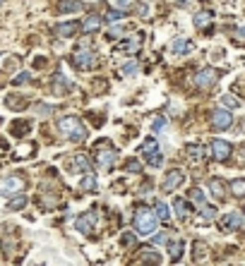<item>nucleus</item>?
I'll return each instance as SVG.
<instances>
[{
  "instance_id": "obj_7",
  "label": "nucleus",
  "mask_w": 245,
  "mask_h": 266,
  "mask_svg": "<svg viewBox=\"0 0 245 266\" xmlns=\"http://www.w3.org/2000/svg\"><path fill=\"white\" fill-rule=\"evenodd\" d=\"M243 226V213H226L221 221H219V228L224 230V233H233V230H238V228Z\"/></svg>"
},
{
  "instance_id": "obj_12",
  "label": "nucleus",
  "mask_w": 245,
  "mask_h": 266,
  "mask_svg": "<svg viewBox=\"0 0 245 266\" xmlns=\"http://www.w3.org/2000/svg\"><path fill=\"white\" fill-rule=\"evenodd\" d=\"M55 36H60V39H70V36H75V31H77V22H65V24H55Z\"/></svg>"
},
{
  "instance_id": "obj_23",
  "label": "nucleus",
  "mask_w": 245,
  "mask_h": 266,
  "mask_svg": "<svg viewBox=\"0 0 245 266\" xmlns=\"http://www.w3.org/2000/svg\"><path fill=\"white\" fill-rule=\"evenodd\" d=\"M209 22H212V12H197V14H195V27H197V29L207 27Z\"/></svg>"
},
{
  "instance_id": "obj_15",
  "label": "nucleus",
  "mask_w": 245,
  "mask_h": 266,
  "mask_svg": "<svg viewBox=\"0 0 245 266\" xmlns=\"http://www.w3.org/2000/svg\"><path fill=\"white\" fill-rule=\"evenodd\" d=\"M116 159H118V154H116L113 149H111V151H104V154H99V156H96V161H99V166H101L104 171H109L111 166L116 163Z\"/></svg>"
},
{
  "instance_id": "obj_13",
  "label": "nucleus",
  "mask_w": 245,
  "mask_h": 266,
  "mask_svg": "<svg viewBox=\"0 0 245 266\" xmlns=\"http://www.w3.org/2000/svg\"><path fill=\"white\" fill-rule=\"evenodd\" d=\"M92 173V163L87 161V156L84 154H77L75 159H72V173Z\"/></svg>"
},
{
  "instance_id": "obj_33",
  "label": "nucleus",
  "mask_w": 245,
  "mask_h": 266,
  "mask_svg": "<svg viewBox=\"0 0 245 266\" xmlns=\"http://www.w3.org/2000/svg\"><path fill=\"white\" fill-rule=\"evenodd\" d=\"M24 204H27V197H17V199L10 201V206H7V209H10V211H17V209H22Z\"/></svg>"
},
{
  "instance_id": "obj_22",
  "label": "nucleus",
  "mask_w": 245,
  "mask_h": 266,
  "mask_svg": "<svg viewBox=\"0 0 245 266\" xmlns=\"http://www.w3.org/2000/svg\"><path fill=\"white\" fill-rule=\"evenodd\" d=\"M156 218L163 221V223H168V218H171V211H168V206L163 201H156Z\"/></svg>"
},
{
  "instance_id": "obj_40",
  "label": "nucleus",
  "mask_w": 245,
  "mask_h": 266,
  "mask_svg": "<svg viewBox=\"0 0 245 266\" xmlns=\"http://www.w3.org/2000/svg\"><path fill=\"white\" fill-rule=\"evenodd\" d=\"M221 103H224V108H238V101H233V98H229V96H224Z\"/></svg>"
},
{
  "instance_id": "obj_26",
  "label": "nucleus",
  "mask_w": 245,
  "mask_h": 266,
  "mask_svg": "<svg viewBox=\"0 0 245 266\" xmlns=\"http://www.w3.org/2000/svg\"><path fill=\"white\" fill-rule=\"evenodd\" d=\"M121 19H125V12H121V10H109V14H106V22H111V24H118Z\"/></svg>"
},
{
  "instance_id": "obj_6",
  "label": "nucleus",
  "mask_w": 245,
  "mask_h": 266,
  "mask_svg": "<svg viewBox=\"0 0 245 266\" xmlns=\"http://www.w3.org/2000/svg\"><path fill=\"white\" fill-rule=\"evenodd\" d=\"M233 125V115L226 110V108H217L214 113H212V127H217V130H229Z\"/></svg>"
},
{
  "instance_id": "obj_42",
  "label": "nucleus",
  "mask_w": 245,
  "mask_h": 266,
  "mask_svg": "<svg viewBox=\"0 0 245 266\" xmlns=\"http://www.w3.org/2000/svg\"><path fill=\"white\" fill-rule=\"evenodd\" d=\"M236 36H238V39H241V41H245V27H241V29H238V34H236Z\"/></svg>"
},
{
  "instance_id": "obj_44",
  "label": "nucleus",
  "mask_w": 245,
  "mask_h": 266,
  "mask_svg": "<svg viewBox=\"0 0 245 266\" xmlns=\"http://www.w3.org/2000/svg\"><path fill=\"white\" fill-rule=\"evenodd\" d=\"M241 159H243V163H245V144H243V149H241Z\"/></svg>"
},
{
  "instance_id": "obj_5",
  "label": "nucleus",
  "mask_w": 245,
  "mask_h": 266,
  "mask_svg": "<svg viewBox=\"0 0 245 266\" xmlns=\"http://www.w3.org/2000/svg\"><path fill=\"white\" fill-rule=\"evenodd\" d=\"M72 63H75V67H80V70H92V67L99 65L96 53H92V51H77V53L72 55Z\"/></svg>"
},
{
  "instance_id": "obj_43",
  "label": "nucleus",
  "mask_w": 245,
  "mask_h": 266,
  "mask_svg": "<svg viewBox=\"0 0 245 266\" xmlns=\"http://www.w3.org/2000/svg\"><path fill=\"white\" fill-rule=\"evenodd\" d=\"M5 151H7V144H5V142H2V139H0V156H2V154H5Z\"/></svg>"
},
{
  "instance_id": "obj_31",
  "label": "nucleus",
  "mask_w": 245,
  "mask_h": 266,
  "mask_svg": "<svg viewBox=\"0 0 245 266\" xmlns=\"http://www.w3.org/2000/svg\"><path fill=\"white\" fill-rule=\"evenodd\" d=\"M217 218V209L214 206H204L202 209V221H214Z\"/></svg>"
},
{
  "instance_id": "obj_19",
  "label": "nucleus",
  "mask_w": 245,
  "mask_h": 266,
  "mask_svg": "<svg viewBox=\"0 0 245 266\" xmlns=\"http://www.w3.org/2000/svg\"><path fill=\"white\" fill-rule=\"evenodd\" d=\"M173 209H176V216L180 221H185V218L190 216V206L185 204V199H176L173 201Z\"/></svg>"
},
{
  "instance_id": "obj_30",
  "label": "nucleus",
  "mask_w": 245,
  "mask_h": 266,
  "mask_svg": "<svg viewBox=\"0 0 245 266\" xmlns=\"http://www.w3.org/2000/svg\"><path fill=\"white\" fill-rule=\"evenodd\" d=\"M29 82H31V75H29V72H19V75L12 80V84L19 87V84H29Z\"/></svg>"
},
{
  "instance_id": "obj_18",
  "label": "nucleus",
  "mask_w": 245,
  "mask_h": 266,
  "mask_svg": "<svg viewBox=\"0 0 245 266\" xmlns=\"http://www.w3.org/2000/svg\"><path fill=\"white\" fill-rule=\"evenodd\" d=\"M5 103H7V108H12V110H24V108H27V101L19 98L17 93H10V96L5 98Z\"/></svg>"
},
{
  "instance_id": "obj_16",
  "label": "nucleus",
  "mask_w": 245,
  "mask_h": 266,
  "mask_svg": "<svg viewBox=\"0 0 245 266\" xmlns=\"http://www.w3.org/2000/svg\"><path fill=\"white\" fill-rule=\"evenodd\" d=\"M29 130H31V122H29V120H14L12 127H10V132H12L14 137H24Z\"/></svg>"
},
{
  "instance_id": "obj_29",
  "label": "nucleus",
  "mask_w": 245,
  "mask_h": 266,
  "mask_svg": "<svg viewBox=\"0 0 245 266\" xmlns=\"http://www.w3.org/2000/svg\"><path fill=\"white\" fill-rule=\"evenodd\" d=\"M68 87H70V82L65 80L63 75H58V77H55V87H53V89H55V93H60V91H63V89H68Z\"/></svg>"
},
{
  "instance_id": "obj_41",
  "label": "nucleus",
  "mask_w": 245,
  "mask_h": 266,
  "mask_svg": "<svg viewBox=\"0 0 245 266\" xmlns=\"http://www.w3.org/2000/svg\"><path fill=\"white\" fill-rule=\"evenodd\" d=\"M36 113H41V115H48V113H53V106H43V103H39V106H36Z\"/></svg>"
},
{
  "instance_id": "obj_20",
  "label": "nucleus",
  "mask_w": 245,
  "mask_h": 266,
  "mask_svg": "<svg viewBox=\"0 0 245 266\" xmlns=\"http://www.w3.org/2000/svg\"><path fill=\"white\" fill-rule=\"evenodd\" d=\"M231 192L236 197H245V177H236L231 180Z\"/></svg>"
},
{
  "instance_id": "obj_21",
  "label": "nucleus",
  "mask_w": 245,
  "mask_h": 266,
  "mask_svg": "<svg viewBox=\"0 0 245 266\" xmlns=\"http://www.w3.org/2000/svg\"><path fill=\"white\" fill-rule=\"evenodd\" d=\"M171 48H173V53H188V51L192 48V43L188 39H178V41H173Z\"/></svg>"
},
{
  "instance_id": "obj_32",
  "label": "nucleus",
  "mask_w": 245,
  "mask_h": 266,
  "mask_svg": "<svg viewBox=\"0 0 245 266\" xmlns=\"http://www.w3.org/2000/svg\"><path fill=\"white\" fill-rule=\"evenodd\" d=\"M125 171H127V173H139V171H142V166H139V161L130 159L127 163H125Z\"/></svg>"
},
{
  "instance_id": "obj_46",
  "label": "nucleus",
  "mask_w": 245,
  "mask_h": 266,
  "mask_svg": "<svg viewBox=\"0 0 245 266\" xmlns=\"http://www.w3.org/2000/svg\"><path fill=\"white\" fill-rule=\"evenodd\" d=\"M243 211H245V206H243Z\"/></svg>"
},
{
  "instance_id": "obj_45",
  "label": "nucleus",
  "mask_w": 245,
  "mask_h": 266,
  "mask_svg": "<svg viewBox=\"0 0 245 266\" xmlns=\"http://www.w3.org/2000/svg\"><path fill=\"white\" fill-rule=\"evenodd\" d=\"M0 5H2V0H0Z\"/></svg>"
},
{
  "instance_id": "obj_37",
  "label": "nucleus",
  "mask_w": 245,
  "mask_h": 266,
  "mask_svg": "<svg viewBox=\"0 0 245 266\" xmlns=\"http://www.w3.org/2000/svg\"><path fill=\"white\" fill-rule=\"evenodd\" d=\"M190 199H192V201H197V204H202V201H204L202 189H197V187H195V189H190Z\"/></svg>"
},
{
  "instance_id": "obj_9",
  "label": "nucleus",
  "mask_w": 245,
  "mask_h": 266,
  "mask_svg": "<svg viewBox=\"0 0 245 266\" xmlns=\"http://www.w3.org/2000/svg\"><path fill=\"white\" fill-rule=\"evenodd\" d=\"M212 154L217 161H226L231 156V144L224 142V139H212Z\"/></svg>"
},
{
  "instance_id": "obj_28",
  "label": "nucleus",
  "mask_w": 245,
  "mask_h": 266,
  "mask_svg": "<svg viewBox=\"0 0 245 266\" xmlns=\"http://www.w3.org/2000/svg\"><path fill=\"white\" fill-rule=\"evenodd\" d=\"M183 250H185V245H183V242H176V245L171 247V259H173V262H178V259L183 257Z\"/></svg>"
},
{
  "instance_id": "obj_8",
  "label": "nucleus",
  "mask_w": 245,
  "mask_h": 266,
  "mask_svg": "<svg viewBox=\"0 0 245 266\" xmlns=\"http://www.w3.org/2000/svg\"><path fill=\"white\" fill-rule=\"evenodd\" d=\"M217 80H219V70H214V67H204V70L197 72V80L195 82H197L200 89H209Z\"/></svg>"
},
{
  "instance_id": "obj_34",
  "label": "nucleus",
  "mask_w": 245,
  "mask_h": 266,
  "mask_svg": "<svg viewBox=\"0 0 245 266\" xmlns=\"http://www.w3.org/2000/svg\"><path fill=\"white\" fill-rule=\"evenodd\" d=\"M82 189H96V180L92 175H87V177L82 180Z\"/></svg>"
},
{
  "instance_id": "obj_35",
  "label": "nucleus",
  "mask_w": 245,
  "mask_h": 266,
  "mask_svg": "<svg viewBox=\"0 0 245 266\" xmlns=\"http://www.w3.org/2000/svg\"><path fill=\"white\" fill-rule=\"evenodd\" d=\"M113 7H118V10H127V7H132V0H113Z\"/></svg>"
},
{
  "instance_id": "obj_3",
  "label": "nucleus",
  "mask_w": 245,
  "mask_h": 266,
  "mask_svg": "<svg viewBox=\"0 0 245 266\" xmlns=\"http://www.w3.org/2000/svg\"><path fill=\"white\" fill-rule=\"evenodd\" d=\"M139 154L144 156V159L149 161V166L154 168H159L161 166V154H159V144H156V139H144L142 142V147H139Z\"/></svg>"
},
{
  "instance_id": "obj_38",
  "label": "nucleus",
  "mask_w": 245,
  "mask_h": 266,
  "mask_svg": "<svg viewBox=\"0 0 245 266\" xmlns=\"http://www.w3.org/2000/svg\"><path fill=\"white\" fill-rule=\"evenodd\" d=\"M121 34H122V27H118V24H113V27H111V31H109V41H111V39H118Z\"/></svg>"
},
{
  "instance_id": "obj_4",
  "label": "nucleus",
  "mask_w": 245,
  "mask_h": 266,
  "mask_svg": "<svg viewBox=\"0 0 245 266\" xmlns=\"http://www.w3.org/2000/svg\"><path fill=\"white\" fill-rule=\"evenodd\" d=\"M22 189H24V180L17 177V175H10V177L0 180V194H2V197H14V194H19Z\"/></svg>"
},
{
  "instance_id": "obj_11",
  "label": "nucleus",
  "mask_w": 245,
  "mask_h": 266,
  "mask_svg": "<svg viewBox=\"0 0 245 266\" xmlns=\"http://www.w3.org/2000/svg\"><path fill=\"white\" fill-rule=\"evenodd\" d=\"M94 226H96V211H84L80 218H77V223H75V228H77L80 233H84V235Z\"/></svg>"
},
{
  "instance_id": "obj_39",
  "label": "nucleus",
  "mask_w": 245,
  "mask_h": 266,
  "mask_svg": "<svg viewBox=\"0 0 245 266\" xmlns=\"http://www.w3.org/2000/svg\"><path fill=\"white\" fill-rule=\"evenodd\" d=\"M137 72V63H127V65H122V75H135Z\"/></svg>"
},
{
  "instance_id": "obj_2",
  "label": "nucleus",
  "mask_w": 245,
  "mask_h": 266,
  "mask_svg": "<svg viewBox=\"0 0 245 266\" xmlns=\"http://www.w3.org/2000/svg\"><path fill=\"white\" fill-rule=\"evenodd\" d=\"M156 226H159L156 213L149 211V209H137V213H135V230L139 233V235H154V233H156Z\"/></svg>"
},
{
  "instance_id": "obj_25",
  "label": "nucleus",
  "mask_w": 245,
  "mask_h": 266,
  "mask_svg": "<svg viewBox=\"0 0 245 266\" xmlns=\"http://www.w3.org/2000/svg\"><path fill=\"white\" fill-rule=\"evenodd\" d=\"M204 250H207V245H204L202 240H197V242H195V252H192L195 262H202L204 259Z\"/></svg>"
},
{
  "instance_id": "obj_24",
  "label": "nucleus",
  "mask_w": 245,
  "mask_h": 266,
  "mask_svg": "<svg viewBox=\"0 0 245 266\" xmlns=\"http://www.w3.org/2000/svg\"><path fill=\"white\" fill-rule=\"evenodd\" d=\"M139 46H142V39H139V36H132V41H125L121 48H122V51H132V53H135Z\"/></svg>"
},
{
  "instance_id": "obj_17",
  "label": "nucleus",
  "mask_w": 245,
  "mask_h": 266,
  "mask_svg": "<svg viewBox=\"0 0 245 266\" xmlns=\"http://www.w3.org/2000/svg\"><path fill=\"white\" fill-rule=\"evenodd\" d=\"M209 189H212V194H214L217 199H226V185H224L219 177H212V180H209Z\"/></svg>"
},
{
  "instance_id": "obj_27",
  "label": "nucleus",
  "mask_w": 245,
  "mask_h": 266,
  "mask_svg": "<svg viewBox=\"0 0 245 266\" xmlns=\"http://www.w3.org/2000/svg\"><path fill=\"white\" fill-rule=\"evenodd\" d=\"M99 27H101V19H99V17H89V19L84 22V31H96Z\"/></svg>"
},
{
  "instance_id": "obj_14",
  "label": "nucleus",
  "mask_w": 245,
  "mask_h": 266,
  "mask_svg": "<svg viewBox=\"0 0 245 266\" xmlns=\"http://www.w3.org/2000/svg\"><path fill=\"white\" fill-rule=\"evenodd\" d=\"M80 10H82V2H80V0H60V2H58V12H60V14L80 12Z\"/></svg>"
},
{
  "instance_id": "obj_1",
  "label": "nucleus",
  "mask_w": 245,
  "mask_h": 266,
  "mask_svg": "<svg viewBox=\"0 0 245 266\" xmlns=\"http://www.w3.org/2000/svg\"><path fill=\"white\" fill-rule=\"evenodd\" d=\"M58 130L65 134L68 139H75V142H82V139L87 137V130H84L82 120L75 118V115H68V118L58 120Z\"/></svg>"
},
{
  "instance_id": "obj_10",
  "label": "nucleus",
  "mask_w": 245,
  "mask_h": 266,
  "mask_svg": "<svg viewBox=\"0 0 245 266\" xmlns=\"http://www.w3.org/2000/svg\"><path fill=\"white\" fill-rule=\"evenodd\" d=\"M183 180H185V175H183V171H171V173L163 177V192H173L176 187L183 185Z\"/></svg>"
},
{
  "instance_id": "obj_36",
  "label": "nucleus",
  "mask_w": 245,
  "mask_h": 266,
  "mask_svg": "<svg viewBox=\"0 0 245 266\" xmlns=\"http://www.w3.org/2000/svg\"><path fill=\"white\" fill-rule=\"evenodd\" d=\"M188 151H190V156H192L195 161L202 159V147H197V144H190V147H188Z\"/></svg>"
}]
</instances>
